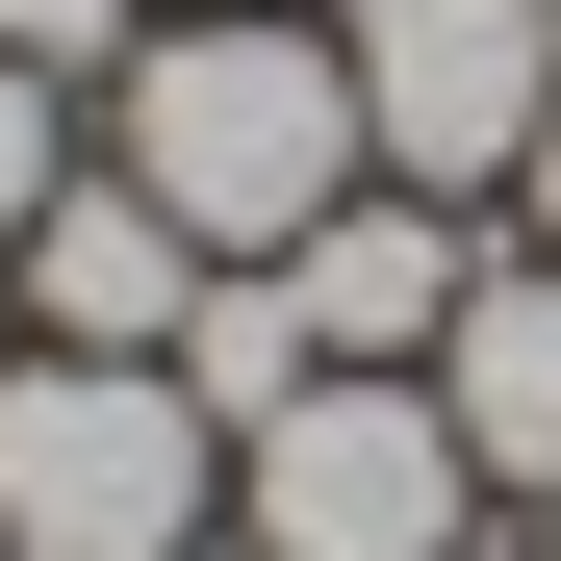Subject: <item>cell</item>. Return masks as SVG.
Returning a JSON list of instances; mask_svg holds the SVG:
<instances>
[{"mask_svg": "<svg viewBox=\"0 0 561 561\" xmlns=\"http://www.w3.org/2000/svg\"><path fill=\"white\" fill-rule=\"evenodd\" d=\"M51 103H77V77H26V51H0V255H26V205L77 179V128H51Z\"/></svg>", "mask_w": 561, "mask_h": 561, "instance_id": "obj_8", "label": "cell"}, {"mask_svg": "<svg viewBox=\"0 0 561 561\" xmlns=\"http://www.w3.org/2000/svg\"><path fill=\"white\" fill-rule=\"evenodd\" d=\"M536 561H561V511H536Z\"/></svg>", "mask_w": 561, "mask_h": 561, "instance_id": "obj_13", "label": "cell"}, {"mask_svg": "<svg viewBox=\"0 0 561 561\" xmlns=\"http://www.w3.org/2000/svg\"><path fill=\"white\" fill-rule=\"evenodd\" d=\"M0 51H26V77H128V51H153V0H0Z\"/></svg>", "mask_w": 561, "mask_h": 561, "instance_id": "obj_9", "label": "cell"}, {"mask_svg": "<svg viewBox=\"0 0 561 561\" xmlns=\"http://www.w3.org/2000/svg\"><path fill=\"white\" fill-rule=\"evenodd\" d=\"M230 536L255 561H485V459H459L434 357L409 383H307L230 434Z\"/></svg>", "mask_w": 561, "mask_h": 561, "instance_id": "obj_3", "label": "cell"}, {"mask_svg": "<svg viewBox=\"0 0 561 561\" xmlns=\"http://www.w3.org/2000/svg\"><path fill=\"white\" fill-rule=\"evenodd\" d=\"M434 409H459V459H485V511H561V255H459Z\"/></svg>", "mask_w": 561, "mask_h": 561, "instance_id": "obj_7", "label": "cell"}, {"mask_svg": "<svg viewBox=\"0 0 561 561\" xmlns=\"http://www.w3.org/2000/svg\"><path fill=\"white\" fill-rule=\"evenodd\" d=\"M511 205H536V255H561V128H536V179H511Z\"/></svg>", "mask_w": 561, "mask_h": 561, "instance_id": "obj_10", "label": "cell"}, {"mask_svg": "<svg viewBox=\"0 0 561 561\" xmlns=\"http://www.w3.org/2000/svg\"><path fill=\"white\" fill-rule=\"evenodd\" d=\"M179 561H255V536H179Z\"/></svg>", "mask_w": 561, "mask_h": 561, "instance_id": "obj_11", "label": "cell"}, {"mask_svg": "<svg viewBox=\"0 0 561 561\" xmlns=\"http://www.w3.org/2000/svg\"><path fill=\"white\" fill-rule=\"evenodd\" d=\"M0 357H26V332H0Z\"/></svg>", "mask_w": 561, "mask_h": 561, "instance_id": "obj_16", "label": "cell"}, {"mask_svg": "<svg viewBox=\"0 0 561 561\" xmlns=\"http://www.w3.org/2000/svg\"><path fill=\"white\" fill-rule=\"evenodd\" d=\"M536 26H561V0H536Z\"/></svg>", "mask_w": 561, "mask_h": 561, "instance_id": "obj_14", "label": "cell"}, {"mask_svg": "<svg viewBox=\"0 0 561 561\" xmlns=\"http://www.w3.org/2000/svg\"><path fill=\"white\" fill-rule=\"evenodd\" d=\"M485 561H536V536H485Z\"/></svg>", "mask_w": 561, "mask_h": 561, "instance_id": "obj_12", "label": "cell"}, {"mask_svg": "<svg viewBox=\"0 0 561 561\" xmlns=\"http://www.w3.org/2000/svg\"><path fill=\"white\" fill-rule=\"evenodd\" d=\"M230 536V434L179 357H0V561H179Z\"/></svg>", "mask_w": 561, "mask_h": 561, "instance_id": "obj_2", "label": "cell"}, {"mask_svg": "<svg viewBox=\"0 0 561 561\" xmlns=\"http://www.w3.org/2000/svg\"><path fill=\"white\" fill-rule=\"evenodd\" d=\"M205 280H230V255L179 230L128 153H77L51 205H26V255H0V332H51V357H179V307H205Z\"/></svg>", "mask_w": 561, "mask_h": 561, "instance_id": "obj_5", "label": "cell"}, {"mask_svg": "<svg viewBox=\"0 0 561 561\" xmlns=\"http://www.w3.org/2000/svg\"><path fill=\"white\" fill-rule=\"evenodd\" d=\"M103 153L153 179L205 255H280V230H332L357 179V26H307V0H179V26L103 77Z\"/></svg>", "mask_w": 561, "mask_h": 561, "instance_id": "obj_1", "label": "cell"}, {"mask_svg": "<svg viewBox=\"0 0 561 561\" xmlns=\"http://www.w3.org/2000/svg\"><path fill=\"white\" fill-rule=\"evenodd\" d=\"M459 255H485V205H409V179H357L332 230H280L255 280L307 307V383H409V357L459 332Z\"/></svg>", "mask_w": 561, "mask_h": 561, "instance_id": "obj_6", "label": "cell"}, {"mask_svg": "<svg viewBox=\"0 0 561 561\" xmlns=\"http://www.w3.org/2000/svg\"><path fill=\"white\" fill-rule=\"evenodd\" d=\"M357 26V153L409 205H511L536 128H561V26L536 0H332Z\"/></svg>", "mask_w": 561, "mask_h": 561, "instance_id": "obj_4", "label": "cell"}, {"mask_svg": "<svg viewBox=\"0 0 561 561\" xmlns=\"http://www.w3.org/2000/svg\"><path fill=\"white\" fill-rule=\"evenodd\" d=\"M153 26H179V0H153Z\"/></svg>", "mask_w": 561, "mask_h": 561, "instance_id": "obj_15", "label": "cell"}]
</instances>
